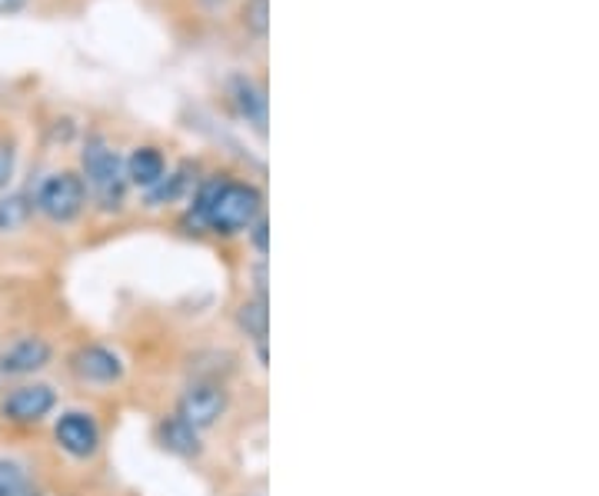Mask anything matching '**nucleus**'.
<instances>
[{
    "label": "nucleus",
    "instance_id": "13",
    "mask_svg": "<svg viewBox=\"0 0 599 496\" xmlns=\"http://www.w3.org/2000/svg\"><path fill=\"white\" fill-rule=\"evenodd\" d=\"M31 217V201L14 194V197H0V230H17Z\"/></svg>",
    "mask_w": 599,
    "mask_h": 496
},
{
    "label": "nucleus",
    "instance_id": "16",
    "mask_svg": "<svg viewBox=\"0 0 599 496\" xmlns=\"http://www.w3.org/2000/svg\"><path fill=\"white\" fill-rule=\"evenodd\" d=\"M11 173H14V154L8 147H0V187H8Z\"/></svg>",
    "mask_w": 599,
    "mask_h": 496
},
{
    "label": "nucleus",
    "instance_id": "18",
    "mask_svg": "<svg viewBox=\"0 0 599 496\" xmlns=\"http://www.w3.org/2000/svg\"><path fill=\"white\" fill-rule=\"evenodd\" d=\"M27 4V0H0V14H14Z\"/></svg>",
    "mask_w": 599,
    "mask_h": 496
},
{
    "label": "nucleus",
    "instance_id": "10",
    "mask_svg": "<svg viewBox=\"0 0 599 496\" xmlns=\"http://www.w3.org/2000/svg\"><path fill=\"white\" fill-rule=\"evenodd\" d=\"M160 440L170 453H180V457H193L200 450V440H196V430L187 426L180 416L160 423Z\"/></svg>",
    "mask_w": 599,
    "mask_h": 496
},
{
    "label": "nucleus",
    "instance_id": "14",
    "mask_svg": "<svg viewBox=\"0 0 599 496\" xmlns=\"http://www.w3.org/2000/svg\"><path fill=\"white\" fill-rule=\"evenodd\" d=\"M240 327H243L247 334H253L256 340L266 337V306H263V300L243 303V306H240Z\"/></svg>",
    "mask_w": 599,
    "mask_h": 496
},
{
    "label": "nucleus",
    "instance_id": "6",
    "mask_svg": "<svg viewBox=\"0 0 599 496\" xmlns=\"http://www.w3.org/2000/svg\"><path fill=\"white\" fill-rule=\"evenodd\" d=\"M57 444L71 453V457H91L97 453V444H100V433H97V423L84 413H63L57 420Z\"/></svg>",
    "mask_w": 599,
    "mask_h": 496
},
{
    "label": "nucleus",
    "instance_id": "3",
    "mask_svg": "<svg viewBox=\"0 0 599 496\" xmlns=\"http://www.w3.org/2000/svg\"><path fill=\"white\" fill-rule=\"evenodd\" d=\"M84 201H87V191H84V180L74 177V173H50L37 194H34V204L44 217L57 220V223H67L74 220L81 210H84Z\"/></svg>",
    "mask_w": 599,
    "mask_h": 496
},
{
    "label": "nucleus",
    "instance_id": "8",
    "mask_svg": "<svg viewBox=\"0 0 599 496\" xmlns=\"http://www.w3.org/2000/svg\"><path fill=\"white\" fill-rule=\"evenodd\" d=\"M50 363V343L40 340V337H27V340H17L4 360H0V370L11 377H24V374H34V370H44Z\"/></svg>",
    "mask_w": 599,
    "mask_h": 496
},
{
    "label": "nucleus",
    "instance_id": "5",
    "mask_svg": "<svg viewBox=\"0 0 599 496\" xmlns=\"http://www.w3.org/2000/svg\"><path fill=\"white\" fill-rule=\"evenodd\" d=\"M57 397L50 387L44 384H27V387H17L4 397V403H0V410H4V416L11 423H37L44 420L50 410H53Z\"/></svg>",
    "mask_w": 599,
    "mask_h": 496
},
{
    "label": "nucleus",
    "instance_id": "15",
    "mask_svg": "<svg viewBox=\"0 0 599 496\" xmlns=\"http://www.w3.org/2000/svg\"><path fill=\"white\" fill-rule=\"evenodd\" d=\"M243 14H247V24H250L256 34H266V0H250Z\"/></svg>",
    "mask_w": 599,
    "mask_h": 496
},
{
    "label": "nucleus",
    "instance_id": "1",
    "mask_svg": "<svg viewBox=\"0 0 599 496\" xmlns=\"http://www.w3.org/2000/svg\"><path fill=\"white\" fill-rule=\"evenodd\" d=\"M260 217V191L237 180H214L200 191L193 204V223L211 227L217 233H237L256 223Z\"/></svg>",
    "mask_w": 599,
    "mask_h": 496
},
{
    "label": "nucleus",
    "instance_id": "11",
    "mask_svg": "<svg viewBox=\"0 0 599 496\" xmlns=\"http://www.w3.org/2000/svg\"><path fill=\"white\" fill-rule=\"evenodd\" d=\"M233 100H237V107H240V113H243L247 120H253L256 128H263V117H266V100H263V90H260L253 81H247V77H237V81H233Z\"/></svg>",
    "mask_w": 599,
    "mask_h": 496
},
{
    "label": "nucleus",
    "instance_id": "4",
    "mask_svg": "<svg viewBox=\"0 0 599 496\" xmlns=\"http://www.w3.org/2000/svg\"><path fill=\"white\" fill-rule=\"evenodd\" d=\"M224 407H227V400H224V390L217 384H190L180 397L177 416L200 433L220 420Z\"/></svg>",
    "mask_w": 599,
    "mask_h": 496
},
{
    "label": "nucleus",
    "instance_id": "7",
    "mask_svg": "<svg viewBox=\"0 0 599 496\" xmlns=\"http://www.w3.org/2000/svg\"><path fill=\"white\" fill-rule=\"evenodd\" d=\"M71 366H74V374L81 380H87V384H113L123 374V363L117 360V353H110L104 347H84V350H77L74 360H71Z\"/></svg>",
    "mask_w": 599,
    "mask_h": 496
},
{
    "label": "nucleus",
    "instance_id": "17",
    "mask_svg": "<svg viewBox=\"0 0 599 496\" xmlns=\"http://www.w3.org/2000/svg\"><path fill=\"white\" fill-rule=\"evenodd\" d=\"M253 240H256L260 251H266V223L260 217H256V227H253Z\"/></svg>",
    "mask_w": 599,
    "mask_h": 496
},
{
    "label": "nucleus",
    "instance_id": "2",
    "mask_svg": "<svg viewBox=\"0 0 599 496\" xmlns=\"http://www.w3.org/2000/svg\"><path fill=\"white\" fill-rule=\"evenodd\" d=\"M84 173H87V187L91 194L100 201V207H120L123 191H127V173L120 157L104 144V141H91L84 147Z\"/></svg>",
    "mask_w": 599,
    "mask_h": 496
},
{
    "label": "nucleus",
    "instance_id": "9",
    "mask_svg": "<svg viewBox=\"0 0 599 496\" xmlns=\"http://www.w3.org/2000/svg\"><path fill=\"white\" fill-rule=\"evenodd\" d=\"M123 173H127V183H137V187H144V191H154L157 183L164 180V173H167V164H164L160 150L137 147V150L130 154Z\"/></svg>",
    "mask_w": 599,
    "mask_h": 496
},
{
    "label": "nucleus",
    "instance_id": "12",
    "mask_svg": "<svg viewBox=\"0 0 599 496\" xmlns=\"http://www.w3.org/2000/svg\"><path fill=\"white\" fill-rule=\"evenodd\" d=\"M0 496H37L21 463L0 460Z\"/></svg>",
    "mask_w": 599,
    "mask_h": 496
}]
</instances>
